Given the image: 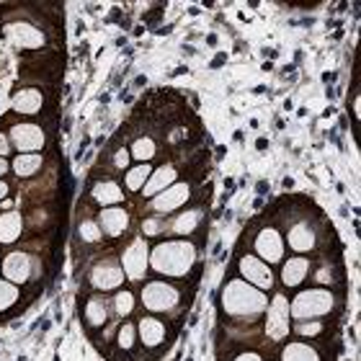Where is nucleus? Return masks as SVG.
<instances>
[{
    "label": "nucleus",
    "mask_w": 361,
    "mask_h": 361,
    "mask_svg": "<svg viewBox=\"0 0 361 361\" xmlns=\"http://www.w3.org/2000/svg\"><path fill=\"white\" fill-rule=\"evenodd\" d=\"M18 299H21V292L16 289V284H11V281H0V313L11 310Z\"/></svg>",
    "instance_id": "cd10ccee"
},
{
    "label": "nucleus",
    "mask_w": 361,
    "mask_h": 361,
    "mask_svg": "<svg viewBox=\"0 0 361 361\" xmlns=\"http://www.w3.org/2000/svg\"><path fill=\"white\" fill-rule=\"evenodd\" d=\"M13 36H16V41L21 44V47H41V41H44V36H41L34 26H18L16 32H13Z\"/></svg>",
    "instance_id": "bb28decb"
},
{
    "label": "nucleus",
    "mask_w": 361,
    "mask_h": 361,
    "mask_svg": "<svg viewBox=\"0 0 361 361\" xmlns=\"http://www.w3.org/2000/svg\"><path fill=\"white\" fill-rule=\"evenodd\" d=\"M178 178V170L173 163H165V165H161V168L155 170V173H150V178H147V184L142 186V193L144 199H153V196H158L161 191H165L168 186L176 184Z\"/></svg>",
    "instance_id": "ddd939ff"
},
{
    "label": "nucleus",
    "mask_w": 361,
    "mask_h": 361,
    "mask_svg": "<svg viewBox=\"0 0 361 361\" xmlns=\"http://www.w3.org/2000/svg\"><path fill=\"white\" fill-rule=\"evenodd\" d=\"M135 333H137L135 325H132V322H124L119 328V348L132 351V346H135Z\"/></svg>",
    "instance_id": "7c9ffc66"
},
{
    "label": "nucleus",
    "mask_w": 361,
    "mask_h": 361,
    "mask_svg": "<svg viewBox=\"0 0 361 361\" xmlns=\"http://www.w3.org/2000/svg\"><path fill=\"white\" fill-rule=\"evenodd\" d=\"M201 222V212L199 209H193V212H184V214H178L173 219V233L178 235H191Z\"/></svg>",
    "instance_id": "393cba45"
},
{
    "label": "nucleus",
    "mask_w": 361,
    "mask_h": 361,
    "mask_svg": "<svg viewBox=\"0 0 361 361\" xmlns=\"http://www.w3.org/2000/svg\"><path fill=\"white\" fill-rule=\"evenodd\" d=\"M34 258L26 256V253H8L3 258V276L11 281V284H26V281L34 276Z\"/></svg>",
    "instance_id": "9d476101"
},
{
    "label": "nucleus",
    "mask_w": 361,
    "mask_h": 361,
    "mask_svg": "<svg viewBox=\"0 0 361 361\" xmlns=\"http://www.w3.org/2000/svg\"><path fill=\"white\" fill-rule=\"evenodd\" d=\"M238 268H240L243 281L253 284L256 289H271L273 287V273L271 266L264 264L258 256H240L238 258Z\"/></svg>",
    "instance_id": "0eeeda50"
},
{
    "label": "nucleus",
    "mask_w": 361,
    "mask_h": 361,
    "mask_svg": "<svg viewBox=\"0 0 361 361\" xmlns=\"http://www.w3.org/2000/svg\"><path fill=\"white\" fill-rule=\"evenodd\" d=\"M8 161H6V158H0V176H6V173H8Z\"/></svg>",
    "instance_id": "4c0bfd02"
},
{
    "label": "nucleus",
    "mask_w": 361,
    "mask_h": 361,
    "mask_svg": "<svg viewBox=\"0 0 361 361\" xmlns=\"http://www.w3.org/2000/svg\"><path fill=\"white\" fill-rule=\"evenodd\" d=\"M144 235H158L165 230V222H163L161 217H144Z\"/></svg>",
    "instance_id": "2f4dec72"
},
{
    "label": "nucleus",
    "mask_w": 361,
    "mask_h": 361,
    "mask_svg": "<svg viewBox=\"0 0 361 361\" xmlns=\"http://www.w3.org/2000/svg\"><path fill=\"white\" fill-rule=\"evenodd\" d=\"M150 173H153V168H150V163H139L137 168H132L124 176V181H127V189L129 191H139L144 184H147V178H150Z\"/></svg>",
    "instance_id": "a878e982"
},
{
    "label": "nucleus",
    "mask_w": 361,
    "mask_h": 361,
    "mask_svg": "<svg viewBox=\"0 0 361 361\" xmlns=\"http://www.w3.org/2000/svg\"><path fill=\"white\" fill-rule=\"evenodd\" d=\"M147 240L144 238H135L129 243V248L121 253V271L127 273L132 281H139L147 271Z\"/></svg>",
    "instance_id": "423d86ee"
},
{
    "label": "nucleus",
    "mask_w": 361,
    "mask_h": 361,
    "mask_svg": "<svg viewBox=\"0 0 361 361\" xmlns=\"http://www.w3.org/2000/svg\"><path fill=\"white\" fill-rule=\"evenodd\" d=\"M189 199H191V186L173 184V186H168L165 191L158 193V196H153V199H150V207H153L158 214H168L173 209L184 207Z\"/></svg>",
    "instance_id": "1a4fd4ad"
},
{
    "label": "nucleus",
    "mask_w": 361,
    "mask_h": 361,
    "mask_svg": "<svg viewBox=\"0 0 361 361\" xmlns=\"http://www.w3.org/2000/svg\"><path fill=\"white\" fill-rule=\"evenodd\" d=\"M289 245L297 250V253H305V250H313L315 248V230L310 227V222H299V225H294L292 230H289L287 235Z\"/></svg>",
    "instance_id": "6ab92c4d"
},
{
    "label": "nucleus",
    "mask_w": 361,
    "mask_h": 361,
    "mask_svg": "<svg viewBox=\"0 0 361 361\" xmlns=\"http://www.w3.org/2000/svg\"><path fill=\"white\" fill-rule=\"evenodd\" d=\"M147 261L158 273L178 279V276H186L196 264V248L189 240H165L155 245Z\"/></svg>",
    "instance_id": "f03ea898"
},
{
    "label": "nucleus",
    "mask_w": 361,
    "mask_h": 361,
    "mask_svg": "<svg viewBox=\"0 0 361 361\" xmlns=\"http://www.w3.org/2000/svg\"><path fill=\"white\" fill-rule=\"evenodd\" d=\"M137 330H139V341L144 348H158L165 343V325L158 318H142L137 322Z\"/></svg>",
    "instance_id": "2eb2a0df"
},
{
    "label": "nucleus",
    "mask_w": 361,
    "mask_h": 361,
    "mask_svg": "<svg viewBox=\"0 0 361 361\" xmlns=\"http://www.w3.org/2000/svg\"><path fill=\"white\" fill-rule=\"evenodd\" d=\"M266 336L271 341H284L289 336V302L284 294H276L266 307Z\"/></svg>",
    "instance_id": "39448f33"
},
{
    "label": "nucleus",
    "mask_w": 361,
    "mask_h": 361,
    "mask_svg": "<svg viewBox=\"0 0 361 361\" xmlns=\"http://www.w3.org/2000/svg\"><path fill=\"white\" fill-rule=\"evenodd\" d=\"M86 322H88L90 330L106 322V302L101 297L86 299Z\"/></svg>",
    "instance_id": "b1692460"
},
{
    "label": "nucleus",
    "mask_w": 361,
    "mask_h": 361,
    "mask_svg": "<svg viewBox=\"0 0 361 361\" xmlns=\"http://www.w3.org/2000/svg\"><path fill=\"white\" fill-rule=\"evenodd\" d=\"M41 104H44V96H41V90L36 88H26L21 93L13 96V111L21 114V116H34V114L41 111Z\"/></svg>",
    "instance_id": "f3484780"
},
{
    "label": "nucleus",
    "mask_w": 361,
    "mask_h": 361,
    "mask_svg": "<svg viewBox=\"0 0 361 361\" xmlns=\"http://www.w3.org/2000/svg\"><path fill=\"white\" fill-rule=\"evenodd\" d=\"M268 307V297L261 289L243 279H230L222 287V310L230 318H253Z\"/></svg>",
    "instance_id": "f257e3e1"
},
{
    "label": "nucleus",
    "mask_w": 361,
    "mask_h": 361,
    "mask_svg": "<svg viewBox=\"0 0 361 361\" xmlns=\"http://www.w3.org/2000/svg\"><path fill=\"white\" fill-rule=\"evenodd\" d=\"M78 235H81L83 243H98L101 238H104V233H101V227L93 222V219H83L81 227H78Z\"/></svg>",
    "instance_id": "c85d7f7f"
},
{
    "label": "nucleus",
    "mask_w": 361,
    "mask_h": 361,
    "mask_svg": "<svg viewBox=\"0 0 361 361\" xmlns=\"http://www.w3.org/2000/svg\"><path fill=\"white\" fill-rule=\"evenodd\" d=\"M129 158H132V155H129V150H124V147H121V150H116V153H114V165H116L119 170H124L129 165Z\"/></svg>",
    "instance_id": "473e14b6"
},
{
    "label": "nucleus",
    "mask_w": 361,
    "mask_h": 361,
    "mask_svg": "<svg viewBox=\"0 0 361 361\" xmlns=\"http://www.w3.org/2000/svg\"><path fill=\"white\" fill-rule=\"evenodd\" d=\"M132 158H137L139 163H150L153 158H158V144L153 137H137L132 142Z\"/></svg>",
    "instance_id": "5701e85b"
},
{
    "label": "nucleus",
    "mask_w": 361,
    "mask_h": 361,
    "mask_svg": "<svg viewBox=\"0 0 361 361\" xmlns=\"http://www.w3.org/2000/svg\"><path fill=\"white\" fill-rule=\"evenodd\" d=\"M11 153V142H8V137L6 135H0V158L3 155H8Z\"/></svg>",
    "instance_id": "f704fd0d"
},
{
    "label": "nucleus",
    "mask_w": 361,
    "mask_h": 361,
    "mask_svg": "<svg viewBox=\"0 0 361 361\" xmlns=\"http://www.w3.org/2000/svg\"><path fill=\"white\" fill-rule=\"evenodd\" d=\"M320 330H322L320 322H310V325H299V333H313V336H315V333H320Z\"/></svg>",
    "instance_id": "72a5a7b5"
},
{
    "label": "nucleus",
    "mask_w": 361,
    "mask_h": 361,
    "mask_svg": "<svg viewBox=\"0 0 361 361\" xmlns=\"http://www.w3.org/2000/svg\"><path fill=\"white\" fill-rule=\"evenodd\" d=\"M121 284H124V271L116 264L106 261V258L90 271V287L109 292V289H119Z\"/></svg>",
    "instance_id": "f8f14e48"
},
{
    "label": "nucleus",
    "mask_w": 361,
    "mask_h": 361,
    "mask_svg": "<svg viewBox=\"0 0 361 361\" xmlns=\"http://www.w3.org/2000/svg\"><path fill=\"white\" fill-rule=\"evenodd\" d=\"M114 305H116V313L124 318L135 310V297H132V292H119L116 297H114Z\"/></svg>",
    "instance_id": "c756f323"
},
{
    "label": "nucleus",
    "mask_w": 361,
    "mask_h": 361,
    "mask_svg": "<svg viewBox=\"0 0 361 361\" xmlns=\"http://www.w3.org/2000/svg\"><path fill=\"white\" fill-rule=\"evenodd\" d=\"M235 361H261V356L253 351H245V353H240V356H235Z\"/></svg>",
    "instance_id": "c9c22d12"
},
{
    "label": "nucleus",
    "mask_w": 361,
    "mask_h": 361,
    "mask_svg": "<svg viewBox=\"0 0 361 361\" xmlns=\"http://www.w3.org/2000/svg\"><path fill=\"white\" fill-rule=\"evenodd\" d=\"M307 273H310V258L294 256L289 258L287 264H284V268H281V281H284V287L297 289L307 279Z\"/></svg>",
    "instance_id": "dca6fc26"
},
{
    "label": "nucleus",
    "mask_w": 361,
    "mask_h": 361,
    "mask_svg": "<svg viewBox=\"0 0 361 361\" xmlns=\"http://www.w3.org/2000/svg\"><path fill=\"white\" fill-rule=\"evenodd\" d=\"M127 225H129V214L119 207H109L98 214V227H101V233L109 235V238H119V235L127 230Z\"/></svg>",
    "instance_id": "4468645a"
},
{
    "label": "nucleus",
    "mask_w": 361,
    "mask_h": 361,
    "mask_svg": "<svg viewBox=\"0 0 361 361\" xmlns=\"http://www.w3.org/2000/svg\"><path fill=\"white\" fill-rule=\"evenodd\" d=\"M90 196H93L96 204H104V209H106V207L119 204V201L124 199V191H121L119 184H114V181H98V184L93 186Z\"/></svg>",
    "instance_id": "aec40b11"
},
{
    "label": "nucleus",
    "mask_w": 361,
    "mask_h": 361,
    "mask_svg": "<svg viewBox=\"0 0 361 361\" xmlns=\"http://www.w3.org/2000/svg\"><path fill=\"white\" fill-rule=\"evenodd\" d=\"M6 196H8V184L0 178V199H6Z\"/></svg>",
    "instance_id": "e433bc0d"
},
{
    "label": "nucleus",
    "mask_w": 361,
    "mask_h": 361,
    "mask_svg": "<svg viewBox=\"0 0 361 361\" xmlns=\"http://www.w3.org/2000/svg\"><path fill=\"white\" fill-rule=\"evenodd\" d=\"M281 361H320V353L307 341H292L289 346H284Z\"/></svg>",
    "instance_id": "412c9836"
},
{
    "label": "nucleus",
    "mask_w": 361,
    "mask_h": 361,
    "mask_svg": "<svg viewBox=\"0 0 361 361\" xmlns=\"http://www.w3.org/2000/svg\"><path fill=\"white\" fill-rule=\"evenodd\" d=\"M181 302V292L168 281H150L142 289V305L153 313H170Z\"/></svg>",
    "instance_id": "20e7f679"
},
{
    "label": "nucleus",
    "mask_w": 361,
    "mask_h": 361,
    "mask_svg": "<svg viewBox=\"0 0 361 361\" xmlns=\"http://www.w3.org/2000/svg\"><path fill=\"white\" fill-rule=\"evenodd\" d=\"M41 163H44V155L26 153V155H16V158H13V163H11V168L16 170L18 178H29L41 168Z\"/></svg>",
    "instance_id": "4be33fe9"
},
{
    "label": "nucleus",
    "mask_w": 361,
    "mask_h": 361,
    "mask_svg": "<svg viewBox=\"0 0 361 361\" xmlns=\"http://www.w3.org/2000/svg\"><path fill=\"white\" fill-rule=\"evenodd\" d=\"M21 230H24V217L18 212L0 214V245H13L21 238Z\"/></svg>",
    "instance_id": "a211bd4d"
},
{
    "label": "nucleus",
    "mask_w": 361,
    "mask_h": 361,
    "mask_svg": "<svg viewBox=\"0 0 361 361\" xmlns=\"http://www.w3.org/2000/svg\"><path fill=\"white\" fill-rule=\"evenodd\" d=\"M336 305V297L328 289H307L294 297L292 302V318L294 320H307V318H322Z\"/></svg>",
    "instance_id": "7ed1b4c3"
},
{
    "label": "nucleus",
    "mask_w": 361,
    "mask_h": 361,
    "mask_svg": "<svg viewBox=\"0 0 361 361\" xmlns=\"http://www.w3.org/2000/svg\"><path fill=\"white\" fill-rule=\"evenodd\" d=\"M11 142L16 144L18 153H34V150H41L44 147V129L36 127V124H16L13 132H11Z\"/></svg>",
    "instance_id": "9b49d317"
},
{
    "label": "nucleus",
    "mask_w": 361,
    "mask_h": 361,
    "mask_svg": "<svg viewBox=\"0 0 361 361\" xmlns=\"http://www.w3.org/2000/svg\"><path fill=\"white\" fill-rule=\"evenodd\" d=\"M253 248H256L258 258L261 261H268V264H279L284 258V243H281V235L273 230V227H264L261 233L253 238Z\"/></svg>",
    "instance_id": "6e6552de"
}]
</instances>
